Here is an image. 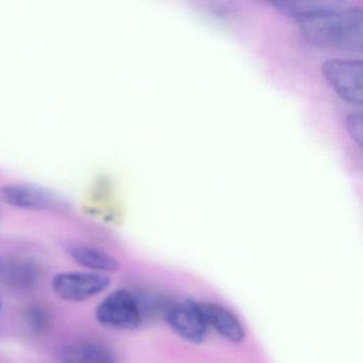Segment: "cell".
<instances>
[{"instance_id": "277c9868", "label": "cell", "mask_w": 363, "mask_h": 363, "mask_svg": "<svg viewBox=\"0 0 363 363\" xmlns=\"http://www.w3.org/2000/svg\"><path fill=\"white\" fill-rule=\"evenodd\" d=\"M110 278L96 272H63L52 278V286L63 301L80 303L104 292L110 286Z\"/></svg>"}, {"instance_id": "30bf717a", "label": "cell", "mask_w": 363, "mask_h": 363, "mask_svg": "<svg viewBox=\"0 0 363 363\" xmlns=\"http://www.w3.org/2000/svg\"><path fill=\"white\" fill-rule=\"evenodd\" d=\"M67 252L71 258L82 267L92 269L96 273L116 272L120 263L105 250L82 243H71L67 245Z\"/></svg>"}, {"instance_id": "9c48e42d", "label": "cell", "mask_w": 363, "mask_h": 363, "mask_svg": "<svg viewBox=\"0 0 363 363\" xmlns=\"http://www.w3.org/2000/svg\"><path fill=\"white\" fill-rule=\"evenodd\" d=\"M199 307L208 327L216 329L233 343H240L245 339V331L235 314L216 303H199Z\"/></svg>"}, {"instance_id": "8992f818", "label": "cell", "mask_w": 363, "mask_h": 363, "mask_svg": "<svg viewBox=\"0 0 363 363\" xmlns=\"http://www.w3.org/2000/svg\"><path fill=\"white\" fill-rule=\"evenodd\" d=\"M0 196L7 205L31 211L52 209L60 201L52 191L27 184H7L0 189Z\"/></svg>"}, {"instance_id": "4fadbf2b", "label": "cell", "mask_w": 363, "mask_h": 363, "mask_svg": "<svg viewBox=\"0 0 363 363\" xmlns=\"http://www.w3.org/2000/svg\"><path fill=\"white\" fill-rule=\"evenodd\" d=\"M346 126L352 139L361 145L362 144V114L361 112L350 113L346 118Z\"/></svg>"}, {"instance_id": "8fae6325", "label": "cell", "mask_w": 363, "mask_h": 363, "mask_svg": "<svg viewBox=\"0 0 363 363\" xmlns=\"http://www.w3.org/2000/svg\"><path fill=\"white\" fill-rule=\"evenodd\" d=\"M276 8L284 13L290 14L295 18H301L326 10L335 9L340 7L339 3L330 0H292V1H276Z\"/></svg>"}, {"instance_id": "6da1fadb", "label": "cell", "mask_w": 363, "mask_h": 363, "mask_svg": "<svg viewBox=\"0 0 363 363\" xmlns=\"http://www.w3.org/2000/svg\"><path fill=\"white\" fill-rule=\"evenodd\" d=\"M301 35L313 45L360 52L363 48V10L335 8L299 20Z\"/></svg>"}, {"instance_id": "7c38bea8", "label": "cell", "mask_w": 363, "mask_h": 363, "mask_svg": "<svg viewBox=\"0 0 363 363\" xmlns=\"http://www.w3.org/2000/svg\"><path fill=\"white\" fill-rule=\"evenodd\" d=\"M23 320L29 330L37 335H48L54 329V318L45 306L30 305L23 312Z\"/></svg>"}, {"instance_id": "ba28073f", "label": "cell", "mask_w": 363, "mask_h": 363, "mask_svg": "<svg viewBox=\"0 0 363 363\" xmlns=\"http://www.w3.org/2000/svg\"><path fill=\"white\" fill-rule=\"evenodd\" d=\"M59 363H118L116 352L106 344L82 340L67 344L58 354Z\"/></svg>"}, {"instance_id": "52a82bcc", "label": "cell", "mask_w": 363, "mask_h": 363, "mask_svg": "<svg viewBox=\"0 0 363 363\" xmlns=\"http://www.w3.org/2000/svg\"><path fill=\"white\" fill-rule=\"evenodd\" d=\"M41 269L33 261L20 257L0 258V284L10 290L31 291L39 286Z\"/></svg>"}, {"instance_id": "7a4b0ae2", "label": "cell", "mask_w": 363, "mask_h": 363, "mask_svg": "<svg viewBox=\"0 0 363 363\" xmlns=\"http://www.w3.org/2000/svg\"><path fill=\"white\" fill-rule=\"evenodd\" d=\"M95 316L103 326L122 330L137 328L143 320L139 299L126 290L108 295L96 308Z\"/></svg>"}, {"instance_id": "3957f363", "label": "cell", "mask_w": 363, "mask_h": 363, "mask_svg": "<svg viewBox=\"0 0 363 363\" xmlns=\"http://www.w3.org/2000/svg\"><path fill=\"white\" fill-rule=\"evenodd\" d=\"M322 71L327 82L342 99L352 105H362V61L330 59L324 62Z\"/></svg>"}, {"instance_id": "5b68a950", "label": "cell", "mask_w": 363, "mask_h": 363, "mask_svg": "<svg viewBox=\"0 0 363 363\" xmlns=\"http://www.w3.org/2000/svg\"><path fill=\"white\" fill-rule=\"evenodd\" d=\"M167 320L176 333L192 343H201L207 335L208 325L196 301L174 305L167 311Z\"/></svg>"}, {"instance_id": "5bb4252c", "label": "cell", "mask_w": 363, "mask_h": 363, "mask_svg": "<svg viewBox=\"0 0 363 363\" xmlns=\"http://www.w3.org/2000/svg\"><path fill=\"white\" fill-rule=\"evenodd\" d=\"M0 307H1V303H0Z\"/></svg>"}]
</instances>
